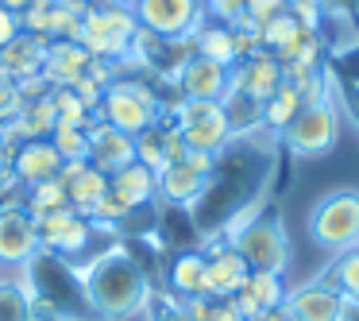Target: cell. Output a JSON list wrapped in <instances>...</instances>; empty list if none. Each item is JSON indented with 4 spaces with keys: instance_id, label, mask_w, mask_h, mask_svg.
<instances>
[{
    "instance_id": "obj_1",
    "label": "cell",
    "mask_w": 359,
    "mask_h": 321,
    "mask_svg": "<svg viewBox=\"0 0 359 321\" xmlns=\"http://www.w3.org/2000/svg\"><path fill=\"white\" fill-rule=\"evenodd\" d=\"M81 290H86L89 310L104 321L135 317V313L151 302L147 271H143L140 259L128 256V251H109V256H101L93 267H86V271H81Z\"/></svg>"
},
{
    "instance_id": "obj_2",
    "label": "cell",
    "mask_w": 359,
    "mask_h": 321,
    "mask_svg": "<svg viewBox=\"0 0 359 321\" xmlns=\"http://www.w3.org/2000/svg\"><path fill=\"white\" fill-rule=\"evenodd\" d=\"M309 236L320 251L344 256L359 248V190H328L317 205L309 209Z\"/></svg>"
},
{
    "instance_id": "obj_3",
    "label": "cell",
    "mask_w": 359,
    "mask_h": 321,
    "mask_svg": "<svg viewBox=\"0 0 359 321\" xmlns=\"http://www.w3.org/2000/svg\"><path fill=\"white\" fill-rule=\"evenodd\" d=\"M135 32H140V24H135V12L128 4H89L81 16L78 43L89 51V58L124 63L132 55Z\"/></svg>"
},
{
    "instance_id": "obj_4",
    "label": "cell",
    "mask_w": 359,
    "mask_h": 321,
    "mask_svg": "<svg viewBox=\"0 0 359 321\" xmlns=\"http://www.w3.org/2000/svg\"><path fill=\"white\" fill-rule=\"evenodd\" d=\"M228 244L240 251L243 263H248L251 271H278V275H286L290 259H294V244H290L286 221H282L278 213L259 209Z\"/></svg>"
},
{
    "instance_id": "obj_5",
    "label": "cell",
    "mask_w": 359,
    "mask_h": 321,
    "mask_svg": "<svg viewBox=\"0 0 359 321\" xmlns=\"http://www.w3.org/2000/svg\"><path fill=\"white\" fill-rule=\"evenodd\" d=\"M158 117H163V105H158L155 89H147L143 81L116 78L104 89L101 105H97V120H104V124L120 128L128 136H140L147 128H155Z\"/></svg>"
},
{
    "instance_id": "obj_6",
    "label": "cell",
    "mask_w": 359,
    "mask_h": 321,
    "mask_svg": "<svg viewBox=\"0 0 359 321\" xmlns=\"http://www.w3.org/2000/svg\"><path fill=\"white\" fill-rule=\"evenodd\" d=\"M278 140H282V148L297 159L328 155V151L336 148V140H340V112H336V105L328 101V97L309 101V105H302V112H297L286 128H282Z\"/></svg>"
},
{
    "instance_id": "obj_7",
    "label": "cell",
    "mask_w": 359,
    "mask_h": 321,
    "mask_svg": "<svg viewBox=\"0 0 359 321\" xmlns=\"http://www.w3.org/2000/svg\"><path fill=\"white\" fill-rule=\"evenodd\" d=\"M170 124L182 132L189 151H205V155H220L232 143V124H228L220 101H174L170 109Z\"/></svg>"
},
{
    "instance_id": "obj_8",
    "label": "cell",
    "mask_w": 359,
    "mask_h": 321,
    "mask_svg": "<svg viewBox=\"0 0 359 321\" xmlns=\"http://www.w3.org/2000/svg\"><path fill=\"white\" fill-rule=\"evenodd\" d=\"M135 24L158 39H194L205 24V0H132Z\"/></svg>"
},
{
    "instance_id": "obj_9",
    "label": "cell",
    "mask_w": 359,
    "mask_h": 321,
    "mask_svg": "<svg viewBox=\"0 0 359 321\" xmlns=\"http://www.w3.org/2000/svg\"><path fill=\"white\" fill-rule=\"evenodd\" d=\"M212 171H217V155H205V151H186L182 163H170L158 174V197L174 205H194L197 197L209 190Z\"/></svg>"
},
{
    "instance_id": "obj_10",
    "label": "cell",
    "mask_w": 359,
    "mask_h": 321,
    "mask_svg": "<svg viewBox=\"0 0 359 321\" xmlns=\"http://www.w3.org/2000/svg\"><path fill=\"white\" fill-rule=\"evenodd\" d=\"M39 228L24 205L12 202L0 205V267H27L39 256Z\"/></svg>"
},
{
    "instance_id": "obj_11",
    "label": "cell",
    "mask_w": 359,
    "mask_h": 321,
    "mask_svg": "<svg viewBox=\"0 0 359 321\" xmlns=\"http://www.w3.org/2000/svg\"><path fill=\"white\" fill-rule=\"evenodd\" d=\"M248 275H251V267L243 263V256L232 244L209 240V248H205V282H201L205 298H236L240 287L248 282Z\"/></svg>"
},
{
    "instance_id": "obj_12",
    "label": "cell",
    "mask_w": 359,
    "mask_h": 321,
    "mask_svg": "<svg viewBox=\"0 0 359 321\" xmlns=\"http://www.w3.org/2000/svg\"><path fill=\"white\" fill-rule=\"evenodd\" d=\"M278 86H282V66L271 51H255V55L240 58L232 66V78H228V89L251 97L255 105H266L278 93Z\"/></svg>"
},
{
    "instance_id": "obj_13",
    "label": "cell",
    "mask_w": 359,
    "mask_h": 321,
    "mask_svg": "<svg viewBox=\"0 0 359 321\" xmlns=\"http://www.w3.org/2000/svg\"><path fill=\"white\" fill-rule=\"evenodd\" d=\"M35 228H39V248L55 251V256H81L89 248V240H93V221H86L74 209L39 217Z\"/></svg>"
},
{
    "instance_id": "obj_14",
    "label": "cell",
    "mask_w": 359,
    "mask_h": 321,
    "mask_svg": "<svg viewBox=\"0 0 359 321\" xmlns=\"http://www.w3.org/2000/svg\"><path fill=\"white\" fill-rule=\"evenodd\" d=\"M228 78L232 70L228 66H217L212 58H186L178 74H174V89H178L182 101H224L228 93Z\"/></svg>"
},
{
    "instance_id": "obj_15",
    "label": "cell",
    "mask_w": 359,
    "mask_h": 321,
    "mask_svg": "<svg viewBox=\"0 0 359 321\" xmlns=\"http://www.w3.org/2000/svg\"><path fill=\"white\" fill-rule=\"evenodd\" d=\"M58 178H62V186H66L70 209L81 213L86 221H89V213H93V205L101 202L104 194H109V174L97 171L89 159H70V163H62Z\"/></svg>"
},
{
    "instance_id": "obj_16",
    "label": "cell",
    "mask_w": 359,
    "mask_h": 321,
    "mask_svg": "<svg viewBox=\"0 0 359 321\" xmlns=\"http://www.w3.org/2000/svg\"><path fill=\"white\" fill-rule=\"evenodd\" d=\"M89 132V163L104 174L124 171L128 163H135V136L120 132V128L104 124V120H93L86 128Z\"/></svg>"
},
{
    "instance_id": "obj_17",
    "label": "cell",
    "mask_w": 359,
    "mask_h": 321,
    "mask_svg": "<svg viewBox=\"0 0 359 321\" xmlns=\"http://www.w3.org/2000/svg\"><path fill=\"white\" fill-rule=\"evenodd\" d=\"M89 51L74 39H50L47 55H43V78L50 81L55 89H74L89 70Z\"/></svg>"
},
{
    "instance_id": "obj_18",
    "label": "cell",
    "mask_w": 359,
    "mask_h": 321,
    "mask_svg": "<svg viewBox=\"0 0 359 321\" xmlns=\"http://www.w3.org/2000/svg\"><path fill=\"white\" fill-rule=\"evenodd\" d=\"M286 306L297 321H340V290H332L328 282L320 279H309V282H297L290 287L286 294Z\"/></svg>"
},
{
    "instance_id": "obj_19",
    "label": "cell",
    "mask_w": 359,
    "mask_h": 321,
    "mask_svg": "<svg viewBox=\"0 0 359 321\" xmlns=\"http://www.w3.org/2000/svg\"><path fill=\"white\" fill-rule=\"evenodd\" d=\"M286 294H290L286 275H278V271H251L248 282L240 287V294H236L232 302H236V310H240L248 321H255L259 313H266V310H274V306L286 302Z\"/></svg>"
},
{
    "instance_id": "obj_20",
    "label": "cell",
    "mask_w": 359,
    "mask_h": 321,
    "mask_svg": "<svg viewBox=\"0 0 359 321\" xmlns=\"http://www.w3.org/2000/svg\"><path fill=\"white\" fill-rule=\"evenodd\" d=\"M62 171V155L55 151L50 140H24L12 155V174H16V186H35V182L58 178Z\"/></svg>"
},
{
    "instance_id": "obj_21",
    "label": "cell",
    "mask_w": 359,
    "mask_h": 321,
    "mask_svg": "<svg viewBox=\"0 0 359 321\" xmlns=\"http://www.w3.org/2000/svg\"><path fill=\"white\" fill-rule=\"evenodd\" d=\"M109 194L116 197L128 213L143 209V205H151V202H155V194H158V174L147 171L143 163H128L124 171L109 174Z\"/></svg>"
},
{
    "instance_id": "obj_22",
    "label": "cell",
    "mask_w": 359,
    "mask_h": 321,
    "mask_svg": "<svg viewBox=\"0 0 359 321\" xmlns=\"http://www.w3.org/2000/svg\"><path fill=\"white\" fill-rule=\"evenodd\" d=\"M47 43L50 39H39V35H27L20 32L8 47H0V74L12 81H24L32 74H43V55H47Z\"/></svg>"
},
{
    "instance_id": "obj_23",
    "label": "cell",
    "mask_w": 359,
    "mask_h": 321,
    "mask_svg": "<svg viewBox=\"0 0 359 321\" xmlns=\"http://www.w3.org/2000/svg\"><path fill=\"white\" fill-rule=\"evenodd\" d=\"M305 35H317V32H309L294 12H282V16L266 20V24L259 27V43H263V51H271V55L278 58V66L297 55V47H302Z\"/></svg>"
},
{
    "instance_id": "obj_24",
    "label": "cell",
    "mask_w": 359,
    "mask_h": 321,
    "mask_svg": "<svg viewBox=\"0 0 359 321\" xmlns=\"http://www.w3.org/2000/svg\"><path fill=\"white\" fill-rule=\"evenodd\" d=\"M194 51L201 58H212L217 66H228L232 70L240 58H236V39H232V27L228 24H217V20H205L194 35Z\"/></svg>"
},
{
    "instance_id": "obj_25",
    "label": "cell",
    "mask_w": 359,
    "mask_h": 321,
    "mask_svg": "<svg viewBox=\"0 0 359 321\" xmlns=\"http://www.w3.org/2000/svg\"><path fill=\"white\" fill-rule=\"evenodd\" d=\"M166 279H170V294H178V298L201 294V282H205V251H182V256H174Z\"/></svg>"
},
{
    "instance_id": "obj_26",
    "label": "cell",
    "mask_w": 359,
    "mask_h": 321,
    "mask_svg": "<svg viewBox=\"0 0 359 321\" xmlns=\"http://www.w3.org/2000/svg\"><path fill=\"white\" fill-rule=\"evenodd\" d=\"M24 205L27 213H32L35 221L39 217H50V213H62V209H70V197H66V186H62V178H47V182H35V186H27L24 190Z\"/></svg>"
},
{
    "instance_id": "obj_27",
    "label": "cell",
    "mask_w": 359,
    "mask_h": 321,
    "mask_svg": "<svg viewBox=\"0 0 359 321\" xmlns=\"http://www.w3.org/2000/svg\"><path fill=\"white\" fill-rule=\"evenodd\" d=\"M320 282L340 290V298H348V302H359V248L344 251V256H332V263L325 267Z\"/></svg>"
},
{
    "instance_id": "obj_28",
    "label": "cell",
    "mask_w": 359,
    "mask_h": 321,
    "mask_svg": "<svg viewBox=\"0 0 359 321\" xmlns=\"http://www.w3.org/2000/svg\"><path fill=\"white\" fill-rule=\"evenodd\" d=\"M302 89L297 86H290V81H282L278 86V93L271 97V101L263 105V128H271L274 136H282V128L290 124V120L302 112Z\"/></svg>"
},
{
    "instance_id": "obj_29",
    "label": "cell",
    "mask_w": 359,
    "mask_h": 321,
    "mask_svg": "<svg viewBox=\"0 0 359 321\" xmlns=\"http://www.w3.org/2000/svg\"><path fill=\"white\" fill-rule=\"evenodd\" d=\"M32 313H35V298L27 294V287L0 279V321H32Z\"/></svg>"
},
{
    "instance_id": "obj_30",
    "label": "cell",
    "mask_w": 359,
    "mask_h": 321,
    "mask_svg": "<svg viewBox=\"0 0 359 321\" xmlns=\"http://www.w3.org/2000/svg\"><path fill=\"white\" fill-rule=\"evenodd\" d=\"M50 101H55V112H58V124H70V128H89L93 124V112L81 105V97L74 93V89H55L50 93Z\"/></svg>"
},
{
    "instance_id": "obj_31",
    "label": "cell",
    "mask_w": 359,
    "mask_h": 321,
    "mask_svg": "<svg viewBox=\"0 0 359 321\" xmlns=\"http://www.w3.org/2000/svg\"><path fill=\"white\" fill-rule=\"evenodd\" d=\"M135 163H143L147 171L163 174L166 171V151H163V128H147L135 136Z\"/></svg>"
},
{
    "instance_id": "obj_32",
    "label": "cell",
    "mask_w": 359,
    "mask_h": 321,
    "mask_svg": "<svg viewBox=\"0 0 359 321\" xmlns=\"http://www.w3.org/2000/svg\"><path fill=\"white\" fill-rule=\"evenodd\" d=\"M50 143H55V151L62 155V163H70V159H89V132L86 128L58 124L55 132H50Z\"/></svg>"
},
{
    "instance_id": "obj_33",
    "label": "cell",
    "mask_w": 359,
    "mask_h": 321,
    "mask_svg": "<svg viewBox=\"0 0 359 321\" xmlns=\"http://www.w3.org/2000/svg\"><path fill=\"white\" fill-rule=\"evenodd\" d=\"M55 4L58 0H35L32 8L20 16V27L27 35H39V39H50V20H55Z\"/></svg>"
},
{
    "instance_id": "obj_34",
    "label": "cell",
    "mask_w": 359,
    "mask_h": 321,
    "mask_svg": "<svg viewBox=\"0 0 359 321\" xmlns=\"http://www.w3.org/2000/svg\"><path fill=\"white\" fill-rule=\"evenodd\" d=\"M24 93H20V81H12V78H4L0 74V124H12V120L24 112Z\"/></svg>"
},
{
    "instance_id": "obj_35",
    "label": "cell",
    "mask_w": 359,
    "mask_h": 321,
    "mask_svg": "<svg viewBox=\"0 0 359 321\" xmlns=\"http://www.w3.org/2000/svg\"><path fill=\"white\" fill-rule=\"evenodd\" d=\"M205 16L217 20V24H228V27L248 20L243 16V0H205Z\"/></svg>"
},
{
    "instance_id": "obj_36",
    "label": "cell",
    "mask_w": 359,
    "mask_h": 321,
    "mask_svg": "<svg viewBox=\"0 0 359 321\" xmlns=\"http://www.w3.org/2000/svg\"><path fill=\"white\" fill-rule=\"evenodd\" d=\"M325 4L328 0H286V12H294L309 32L320 35V16H325Z\"/></svg>"
},
{
    "instance_id": "obj_37",
    "label": "cell",
    "mask_w": 359,
    "mask_h": 321,
    "mask_svg": "<svg viewBox=\"0 0 359 321\" xmlns=\"http://www.w3.org/2000/svg\"><path fill=\"white\" fill-rule=\"evenodd\" d=\"M282 12H286V0H243V16L255 27H263L266 20L282 16Z\"/></svg>"
},
{
    "instance_id": "obj_38",
    "label": "cell",
    "mask_w": 359,
    "mask_h": 321,
    "mask_svg": "<svg viewBox=\"0 0 359 321\" xmlns=\"http://www.w3.org/2000/svg\"><path fill=\"white\" fill-rule=\"evenodd\" d=\"M20 93H24V101H39V97H50V93H55V86H50L43 74H32V78L20 81Z\"/></svg>"
},
{
    "instance_id": "obj_39",
    "label": "cell",
    "mask_w": 359,
    "mask_h": 321,
    "mask_svg": "<svg viewBox=\"0 0 359 321\" xmlns=\"http://www.w3.org/2000/svg\"><path fill=\"white\" fill-rule=\"evenodd\" d=\"M74 93H78V97H81V105H86V109H89V112H93V117H97V105H101V97H104V89H101V86H97V81H89V78H81V81H78V86H74Z\"/></svg>"
},
{
    "instance_id": "obj_40",
    "label": "cell",
    "mask_w": 359,
    "mask_h": 321,
    "mask_svg": "<svg viewBox=\"0 0 359 321\" xmlns=\"http://www.w3.org/2000/svg\"><path fill=\"white\" fill-rule=\"evenodd\" d=\"M20 32H24V27H20V16H16V12H8L4 4H0V47H8V43L16 39Z\"/></svg>"
},
{
    "instance_id": "obj_41",
    "label": "cell",
    "mask_w": 359,
    "mask_h": 321,
    "mask_svg": "<svg viewBox=\"0 0 359 321\" xmlns=\"http://www.w3.org/2000/svg\"><path fill=\"white\" fill-rule=\"evenodd\" d=\"M155 321H189V317H186V298L166 294V298H163V310H158Z\"/></svg>"
},
{
    "instance_id": "obj_42",
    "label": "cell",
    "mask_w": 359,
    "mask_h": 321,
    "mask_svg": "<svg viewBox=\"0 0 359 321\" xmlns=\"http://www.w3.org/2000/svg\"><path fill=\"white\" fill-rule=\"evenodd\" d=\"M209 321H248L240 310H236V302L232 298H212V313H209Z\"/></svg>"
},
{
    "instance_id": "obj_43",
    "label": "cell",
    "mask_w": 359,
    "mask_h": 321,
    "mask_svg": "<svg viewBox=\"0 0 359 321\" xmlns=\"http://www.w3.org/2000/svg\"><path fill=\"white\" fill-rule=\"evenodd\" d=\"M255 321H297L294 313H290V306L282 302V306H274V310H266V313H259Z\"/></svg>"
},
{
    "instance_id": "obj_44",
    "label": "cell",
    "mask_w": 359,
    "mask_h": 321,
    "mask_svg": "<svg viewBox=\"0 0 359 321\" xmlns=\"http://www.w3.org/2000/svg\"><path fill=\"white\" fill-rule=\"evenodd\" d=\"M12 186H16V174H12V166L0 159V194H8Z\"/></svg>"
},
{
    "instance_id": "obj_45",
    "label": "cell",
    "mask_w": 359,
    "mask_h": 321,
    "mask_svg": "<svg viewBox=\"0 0 359 321\" xmlns=\"http://www.w3.org/2000/svg\"><path fill=\"white\" fill-rule=\"evenodd\" d=\"M340 321H359V302H348V298H344V306H340Z\"/></svg>"
},
{
    "instance_id": "obj_46",
    "label": "cell",
    "mask_w": 359,
    "mask_h": 321,
    "mask_svg": "<svg viewBox=\"0 0 359 321\" xmlns=\"http://www.w3.org/2000/svg\"><path fill=\"white\" fill-rule=\"evenodd\" d=\"M0 4H4V8H8V12H16V16H24V12L32 8L35 0H0Z\"/></svg>"
},
{
    "instance_id": "obj_47",
    "label": "cell",
    "mask_w": 359,
    "mask_h": 321,
    "mask_svg": "<svg viewBox=\"0 0 359 321\" xmlns=\"http://www.w3.org/2000/svg\"><path fill=\"white\" fill-rule=\"evenodd\" d=\"M0 197H4V194H0ZM0 205H4V202H0Z\"/></svg>"
}]
</instances>
